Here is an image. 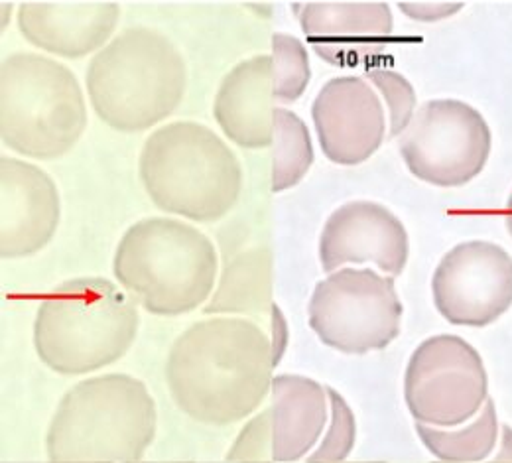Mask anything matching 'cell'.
I'll return each mask as SVG.
<instances>
[{"label":"cell","instance_id":"29","mask_svg":"<svg viewBox=\"0 0 512 463\" xmlns=\"http://www.w3.org/2000/svg\"><path fill=\"white\" fill-rule=\"evenodd\" d=\"M507 229H509L512 237V192L509 201H507Z\"/></svg>","mask_w":512,"mask_h":463},{"label":"cell","instance_id":"20","mask_svg":"<svg viewBox=\"0 0 512 463\" xmlns=\"http://www.w3.org/2000/svg\"><path fill=\"white\" fill-rule=\"evenodd\" d=\"M416 434L440 462H483L495 452L499 440L495 402L487 398L481 412L463 428H434L416 422Z\"/></svg>","mask_w":512,"mask_h":463},{"label":"cell","instance_id":"25","mask_svg":"<svg viewBox=\"0 0 512 463\" xmlns=\"http://www.w3.org/2000/svg\"><path fill=\"white\" fill-rule=\"evenodd\" d=\"M227 462L237 463H272L274 462V432H272V410L264 412L241 430L233 442Z\"/></svg>","mask_w":512,"mask_h":463},{"label":"cell","instance_id":"30","mask_svg":"<svg viewBox=\"0 0 512 463\" xmlns=\"http://www.w3.org/2000/svg\"><path fill=\"white\" fill-rule=\"evenodd\" d=\"M128 463H193V462H142V460H138V462H128Z\"/></svg>","mask_w":512,"mask_h":463},{"label":"cell","instance_id":"16","mask_svg":"<svg viewBox=\"0 0 512 463\" xmlns=\"http://www.w3.org/2000/svg\"><path fill=\"white\" fill-rule=\"evenodd\" d=\"M121 18L117 2H22L18 28L36 48L79 60L101 52Z\"/></svg>","mask_w":512,"mask_h":463},{"label":"cell","instance_id":"26","mask_svg":"<svg viewBox=\"0 0 512 463\" xmlns=\"http://www.w3.org/2000/svg\"><path fill=\"white\" fill-rule=\"evenodd\" d=\"M463 6V2H398L400 12L416 22H440L457 14Z\"/></svg>","mask_w":512,"mask_h":463},{"label":"cell","instance_id":"9","mask_svg":"<svg viewBox=\"0 0 512 463\" xmlns=\"http://www.w3.org/2000/svg\"><path fill=\"white\" fill-rule=\"evenodd\" d=\"M493 134L485 117L459 99L424 103L398 136L400 156L418 180L438 188H459L487 166Z\"/></svg>","mask_w":512,"mask_h":463},{"label":"cell","instance_id":"24","mask_svg":"<svg viewBox=\"0 0 512 463\" xmlns=\"http://www.w3.org/2000/svg\"><path fill=\"white\" fill-rule=\"evenodd\" d=\"M367 79L381 93L390 121V136H400L416 115V91L412 83L392 69H369Z\"/></svg>","mask_w":512,"mask_h":463},{"label":"cell","instance_id":"11","mask_svg":"<svg viewBox=\"0 0 512 463\" xmlns=\"http://www.w3.org/2000/svg\"><path fill=\"white\" fill-rule=\"evenodd\" d=\"M436 310L453 326L485 328L512 306V257L491 241H465L432 276Z\"/></svg>","mask_w":512,"mask_h":463},{"label":"cell","instance_id":"19","mask_svg":"<svg viewBox=\"0 0 512 463\" xmlns=\"http://www.w3.org/2000/svg\"><path fill=\"white\" fill-rule=\"evenodd\" d=\"M272 310V253L258 245L231 259L203 308L207 316H264Z\"/></svg>","mask_w":512,"mask_h":463},{"label":"cell","instance_id":"18","mask_svg":"<svg viewBox=\"0 0 512 463\" xmlns=\"http://www.w3.org/2000/svg\"><path fill=\"white\" fill-rule=\"evenodd\" d=\"M270 393L274 462H298L316 448L327 424V389L310 377L280 375Z\"/></svg>","mask_w":512,"mask_h":463},{"label":"cell","instance_id":"17","mask_svg":"<svg viewBox=\"0 0 512 463\" xmlns=\"http://www.w3.org/2000/svg\"><path fill=\"white\" fill-rule=\"evenodd\" d=\"M272 56H255L233 67L221 81L213 117L229 140L241 148L260 150L274 138Z\"/></svg>","mask_w":512,"mask_h":463},{"label":"cell","instance_id":"4","mask_svg":"<svg viewBox=\"0 0 512 463\" xmlns=\"http://www.w3.org/2000/svg\"><path fill=\"white\" fill-rule=\"evenodd\" d=\"M113 270L146 312L184 316L215 290L219 259L211 239L180 219L146 217L119 241Z\"/></svg>","mask_w":512,"mask_h":463},{"label":"cell","instance_id":"6","mask_svg":"<svg viewBox=\"0 0 512 463\" xmlns=\"http://www.w3.org/2000/svg\"><path fill=\"white\" fill-rule=\"evenodd\" d=\"M156 436V402L130 375L85 379L65 393L46 436L52 462L142 460Z\"/></svg>","mask_w":512,"mask_h":463},{"label":"cell","instance_id":"27","mask_svg":"<svg viewBox=\"0 0 512 463\" xmlns=\"http://www.w3.org/2000/svg\"><path fill=\"white\" fill-rule=\"evenodd\" d=\"M270 314H272V339H270V343H272V357H274V365L278 367V363L282 361V357L286 353L290 333H288V324H286V318H284L280 306L272 304Z\"/></svg>","mask_w":512,"mask_h":463},{"label":"cell","instance_id":"13","mask_svg":"<svg viewBox=\"0 0 512 463\" xmlns=\"http://www.w3.org/2000/svg\"><path fill=\"white\" fill-rule=\"evenodd\" d=\"M410 243L402 221L381 203L349 201L325 221L320 237V263L331 274L345 265L377 266L400 276L408 263Z\"/></svg>","mask_w":512,"mask_h":463},{"label":"cell","instance_id":"22","mask_svg":"<svg viewBox=\"0 0 512 463\" xmlns=\"http://www.w3.org/2000/svg\"><path fill=\"white\" fill-rule=\"evenodd\" d=\"M272 79L276 103L298 101L310 85L312 69L308 52L292 34L276 32L272 36Z\"/></svg>","mask_w":512,"mask_h":463},{"label":"cell","instance_id":"10","mask_svg":"<svg viewBox=\"0 0 512 463\" xmlns=\"http://www.w3.org/2000/svg\"><path fill=\"white\" fill-rule=\"evenodd\" d=\"M489 398V377L479 351L459 335L422 341L404 373V400L416 422L457 428L475 418Z\"/></svg>","mask_w":512,"mask_h":463},{"label":"cell","instance_id":"5","mask_svg":"<svg viewBox=\"0 0 512 463\" xmlns=\"http://www.w3.org/2000/svg\"><path fill=\"white\" fill-rule=\"evenodd\" d=\"M138 174L152 203L197 223L225 217L241 196L237 154L209 127L176 121L150 134Z\"/></svg>","mask_w":512,"mask_h":463},{"label":"cell","instance_id":"7","mask_svg":"<svg viewBox=\"0 0 512 463\" xmlns=\"http://www.w3.org/2000/svg\"><path fill=\"white\" fill-rule=\"evenodd\" d=\"M87 105L69 67L30 52L4 58L0 69V136L14 152L56 160L85 133Z\"/></svg>","mask_w":512,"mask_h":463},{"label":"cell","instance_id":"32","mask_svg":"<svg viewBox=\"0 0 512 463\" xmlns=\"http://www.w3.org/2000/svg\"><path fill=\"white\" fill-rule=\"evenodd\" d=\"M50 463H113V462H50Z\"/></svg>","mask_w":512,"mask_h":463},{"label":"cell","instance_id":"28","mask_svg":"<svg viewBox=\"0 0 512 463\" xmlns=\"http://www.w3.org/2000/svg\"><path fill=\"white\" fill-rule=\"evenodd\" d=\"M489 463H512V428L511 426H503V440H501V448L499 454L493 462Z\"/></svg>","mask_w":512,"mask_h":463},{"label":"cell","instance_id":"12","mask_svg":"<svg viewBox=\"0 0 512 463\" xmlns=\"http://www.w3.org/2000/svg\"><path fill=\"white\" fill-rule=\"evenodd\" d=\"M312 119L321 152L339 166L367 162L383 144L386 113L377 89L363 77H333L321 87Z\"/></svg>","mask_w":512,"mask_h":463},{"label":"cell","instance_id":"14","mask_svg":"<svg viewBox=\"0 0 512 463\" xmlns=\"http://www.w3.org/2000/svg\"><path fill=\"white\" fill-rule=\"evenodd\" d=\"M62 219L60 192L42 168L0 158V257L24 259L42 251Z\"/></svg>","mask_w":512,"mask_h":463},{"label":"cell","instance_id":"33","mask_svg":"<svg viewBox=\"0 0 512 463\" xmlns=\"http://www.w3.org/2000/svg\"><path fill=\"white\" fill-rule=\"evenodd\" d=\"M436 463H451V462H436Z\"/></svg>","mask_w":512,"mask_h":463},{"label":"cell","instance_id":"2","mask_svg":"<svg viewBox=\"0 0 512 463\" xmlns=\"http://www.w3.org/2000/svg\"><path fill=\"white\" fill-rule=\"evenodd\" d=\"M85 85L105 125L119 133H142L180 107L188 89V66L164 34L128 28L95 54Z\"/></svg>","mask_w":512,"mask_h":463},{"label":"cell","instance_id":"3","mask_svg":"<svg viewBox=\"0 0 512 463\" xmlns=\"http://www.w3.org/2000/svg\"><path fill=\"white\" fill-rule=\"evenodd\" d=\"M134 300L111 280L73 278L40 304L34 347L40 361L60 375H85L127 355L138 335Z\"/></svg>","mask_w":512,"mask_h":463},{"label":"cell","instance_id":"23","mask_svg":"<svg viewBox=\"0 0 512 463\" xmlns=\"http://www.w3.org/2000/svg\"><path fill=\"white\" fill-rule=\"evenodd\" d=\"M327 397L331 406V422L323 442L308 458V463L345 462L355 448L357 422L351 406L331 387H327Z\"/></svg>","mask_w":512,"mask_h":463},{"label":"cell","instance_id":"1","mask_svg":"<svg viewBox=\"0 0 512 463\" xmlns=\"http://www.w3.org/2000/svg\"><path fill=\"white\" fill-rule=\"evenodd\" d=\"M272 343L245 318H207L180 333L166 359V385L193 420L227 426L251 416L272 389Z\"/></svg>","mask_w":512,"mask_h":463},{"label":"cell","instance_id":"31","mask_svg":"<svg viewBox=\"0 0 512 463\" xmlns=\"http://www.w3.org/2000/svg\"><path fill=\"white\" fill-rule=\"evenodd\" d=\"M320 463H384V462H347V460H345V462H320Z\"/></svg>","mask_w":512,"mask_h":463},{"label":"cell","instance_id":"15","mask_svg":"<svg viewBox=\"0 0 512 463\" xmlns=\"http://www.w3.org/2000/svg\"><path fill=\"white\" fill-rule=\"evenodd\" d=\"M302 32L314 52L335 67H351L379 54L392 38L386 2H298Z\"/></svg>","mask_w":512,"mask_h":463},{"label":"cell","instance_id":"21","mask_svg":"<svg viewBox=\"0 0 512 463\" xmlns=\"http://www.w3.org/2000/svg\"><path fill=\"white\" fill-rule=\"evenodd\" d=\"M314 164V144L306 123L292 111H274L272 138V192L298 186Z\"/></svg>","mask_w":512,"mask_h":463},{"label":"cell","instance_id":"8","mask_svg":"<svg viewBox=\"0 0 512 463\" xmlns=\"http://www.w3.org/2000/svg\"><path fill=\"white\" fill-rule=\"evenodd\" d=\"M402 302L392 276L373 268H341L316 284L308 324L321 343L345 353L386 349L402 324Z\"/></svg>","mask_w":512,"mask_h":463}]
</instances>
